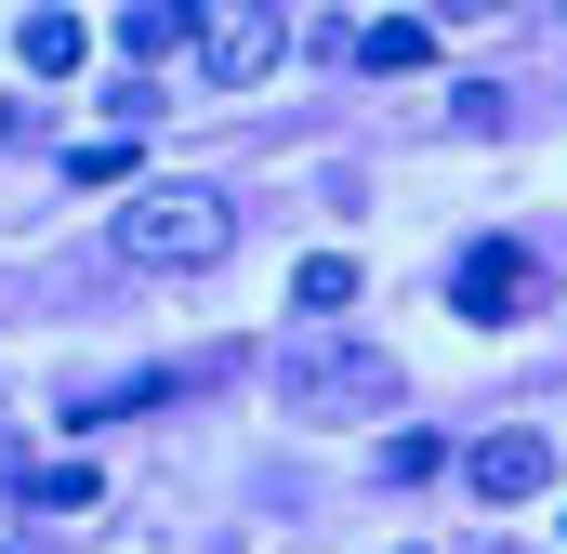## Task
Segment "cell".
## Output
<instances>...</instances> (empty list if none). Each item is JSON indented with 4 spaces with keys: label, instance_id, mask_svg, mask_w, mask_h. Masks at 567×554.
I'll return each mask as SVG.
<instances>
[{
    "label": "cell",
    "instance_id": "cell-1",
    "mask_svg": "<svg viewBox=\"0 0 567 554\" xmlns=\"http://www.w3.org/2000/svg\"><path fill=\"white\" fill-rule=\"evenodd\" d=\"M120 252L158 277H185V265H225L238 252V212L212 198V185H145V198H120Z\"/></svg>",
    "mask_w": 567,
    "mask_h": 554
},
{
    "label": "cell",
    "instance_id": "cell-2",
    "mask_svg": "<svg viewBox=\"0 0 567 554\" xmlns=\"http://www.w3.org/2000/svg\"><path fill=\"white\" fill-rule=\"evenodd\" d=\"M278 397L303 422H383L396 397H410V370H396L383 343H303V357L278 370Z\"/></svg>",
    "mask_w": 567,
    "mask_h": 554
},
{
    "label": "cell",
    "instance_id": "cell-3",
    "mask_svg": "<svg viewBox=\"0 0 567 554\" xmlns=\"http://www.w3.org/2000/svg\"><path fill=\"white\" fill-rule=\"evenodd\" d=\"M278 53H290V13H278V0H212V13H198V66H212V93H251Z\"/></svg>",
    "mask_w": 567,
    "mask_h": 554
},
{
    "label": "cell",
    "instance_id": "cell-4",
    "mask_svg": "<svg viewBox=\"0 0 567 554\" xmlns=\"http://www.w3.org/2000/svg\"><path fill=\"white\" fill-rule=\"evenodd\" d=\"M462 475H475V502H502V515H515V502H542V489H555V435L502 422V435H475V449H462Z\"/></svg>",
    "mask_w": 567,
    "mask_h": 554
},
{
    "label": "cell",
    "instance_id": "cell-5",
    "mask_svg": "<svg viewBox=\"0 0 567 554\" xmlns=\"http://www.w3.org/2000/svg\"><path fill=\"white\" fill-rule=\"evenodd\" d=\"M449 304H462V317H515V304H528V252H515V238H475L462 277H449Z\"/></svg>",
    "mask_w": 567,
    "mask_h": 554
},
{
    "label": "cell",
    "instance_id": "cell-6",
    "mask_svg": "<svg viewBox=\"0 0 567 554\" xmlns=\"http://www.w3.org/2000/svg\"><path fill=\"white\" fill-rule=\"evenodd\" d=\"M357 66H370V80H410V66H435V13H370V27H357Z\"/></svg>",
    "mask_w": 567,
    "mask_h": 554
},
{
    "label": "cell",
    "instance_id": "cell-7",
    "mask_svg": "<svg viewBox=\"0 0 567 554\" xmlns=\"http://www.w3.org/2000/svg\"><path fill=\"white\" fill-rule=\"evenodd\" d=\"M13 53H27V80H66V66L93 53V27H80V13H27V27H13Z\"/></svg>",
    "mask_w": 567,
    "mask_h": 554
},
{
    "label": "cell",
    "instance_id": "cell-8",
    "mask_svg": "<svg viewBox=\"0 0 567 554\" xmlns=\"http://www.w3.org/2000/svg\"><path fill=\"white\" fill-rule=\"evenodd\" d=\"M185 40H198L185 0H133V13H120V53H185Z\"/></svg>",
    "mask_w": 567,
    "mask_h": 554
},
{
    "label": "cell",
    "instance_id": "cell-9",
    "mask_svg": "<svg viewBox=\"0 0 567 554\" xmlns=\"http://www.w3.org/2000/svg\"><path fill=\"white\" fill-rule=\"evenodd\" d=\"M290 304H303V317H343V304H357V265H343V252H303V265H290Z\"/></svg>",
    "mask_w": 567,
    "mask_h": 554
},
{
    "label": "cell",
    "instance_id": "cell-10",
    "mask_svg": "<svg viewBox=\"0 0 567 554\" xmlns=\"http://www.w3.org/2000/svg\"><path fill=\"white\" fill-rule=\"evenodd\" d=\"M27 502H40V515H93V502H106V475H93V462H40V475H27Z\"/></svg>",
    "mask_w": 567,
    "mask_h": 554
},
{
    "label": "cell",
    "instance_id": "cell-11",
    "mask_svg": "<svg viewBox=\"0 0 567 554\" xmlns=\"http://www.w3.org/2000/svg\"><path fill=\"white\" fill-rule=\"evenodd\" d=\"M66 172H80V185H133V133H93Z\"/></svg>",
    "mask_w": 567,
    "mask_h": 554
},
{
    "label": "cell",
    "instance_id": "cell-12",
    "mask_svg": "<svg viewBox=\"0 0 567 554\" xmlns=\"http://www.w3.org/2000/svg\"><path fill=\"white\" fill-rule=\"evenodd\" d=\"M0 133H13V106H0Z\"/></svg>",
    "mask_w": 567,
    "mask_h": 554
}]
</instances>
